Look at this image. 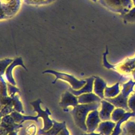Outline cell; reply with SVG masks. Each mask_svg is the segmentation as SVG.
Segmentation results:
<instances>
[{
	"mask_svg": "<svg viewBox=\"0 0 135 135\" xmlns=\"http://www.w3.org/2000/svg\"><path fill=\"white\" fill-rule=\"evenodd\" d=\"M100 102H95L87 104H78L71 111L75 125L84 131H87L85 123L86 117L89 111L95 110L100 106Z\"/></svg>",
	"mask_w": 135,
	"mask_h": 135,
	"instance_id": "obj_1",
	"label": "cell"
},
{
	"mask_svg": "<svg viewBox=\"0 0 135 135\" xmlns=\"http://www.w3.org/2000/svg\"><path fill=\"white\" fill-rule=\"evenodd\" d=\"M49 73L51 74H53L56 76L55 79L52 82V83H55L57 80L61 79L66 81H68L72 86V89L74 90H79L82 88L86 83L85 80H78L76 78H75L72 75L64 73H61L59 72H57L54 70H48L43 72V73Z\"/></svg>",
	"mask_w": 135,
	"mask_h": 135,
	"instance_id": "obj_2",
	"label": "cell"
},
{
	"mask_svg": "<svg viewBox=\"0 0 135 135\" xmlns=\"http://www.w3.org/2000/svg\"><path fill=\"white\" fill-rule=\"evenodd\" d=\"M1 15L9 18L17 13L20 7L21 0H1Z\"/></svg>",
	"mask_w": 135,
	"mask_h": 135,
	"instance_id": "obj_3",
	"label": "cell"
},
{
	"mask_svg": "<svg viewBox=\"0 0 135 135\" xmlns=\"http://www.w3.org/2000/svg\"><path fill=\"white\" fill-rule=\"evenodd\" d=\"M41 101L40 99H37L36 101L31 102V104L34 108V111H36L38 113L37 115L38 118H42L44 121V127L42 129L43 131H48L52 127L53 123L49 117V115H51V113L49 111L47 108L45 111L42 110L40 108V103Z\"/></svg>",
	"mask_w": 135,
	"mask_h": 135,
	"instance_id": "obj_4",
	"label": "cell"
},
{
	"mask_svg": "<svg viewBox=\"0 0 135 135\" xmlns=\"http://www.w3.org/2000/svg\"><path fill=\"white\" fill-rule=\"evenodd\" d=\"M104 99L112 103L116 108H122L126 111H131L128 104V98L125 97L121 92L114 98H104Z\"/></svg>",
	"mask_w": 135,
	"mask_h": 135,
	"instance_id": "obj_5",
	"label": "cell"
},
{
	"mask_svg": "<svg viewBox=\"0 0 135 135\" xmlns=\"http://www.w3.org/2000/svg\"><path fill=\"white\" fill-rule=\"evenodd\" d=\"M78 98L70 91H66L62 95L61 100L59 105L62 108L66 109L68 106L75 107L78 104Z\"/></svg>",
	"mask_w": 135,
	"mask_h": 135,
	"instance_id": "obj_6",
	"label": "cell"
},
{
	"mask_svg": "<svg viewBox=\"0 0 135 135\" xmlns=\"http://www.w3.org/2000/svg\"><path fill=\"white\" fill-rule=\"evenodd\" d=\"M102 108L99 112V117L102 121H109L111 120V116L115 107L110 102L105 100L101 101Z\"/></svg>",
	"mask_w": 135,
	"mask_h": 135,
	"instance_id": "obj_7",
	"label": "cell"
},
{
	"mask_svg": "<svg viewBox=\"0 0 135 135\" xmlns=\"http://www.w3.org/2000/svg\"><path fill=\"white\" fill-rule=\"evenodd\" d=\"M98 111L95 110L92 111L88 115L86 121V125L87 127V132L91 133L95 130L97 127L98 123L101 121V119L98 115Z\"/></svg>",
	"mask_w": 135,
	"mask_h": 135,
	"instance_id": "obj_8",
	"label": "cell"
},
{
	"mask_svg": "<svg viewBox=\"0 0 135 135\" xmlns=\"http://www.w3.org/2000/svg\"><path fill=\"white\" fill-rule=\"evenodd\" d=\"M94 79H95L94 76H92L89 78L86 79H85L86 81V84L82 88H81L79 90H77L75 91V90H74L72 88L70 87L69 89V90L75 96H78L84 93H90L92 91L93 82Z\"/></svg>",
	"mask_w": 135,
	"mask_h": 135,
	"instance_id": "obj_9",
	"label": "cell"
},
{
	"mask_svg": "<svg viewBox=\"0 0 135 135\" xmlns=\"http://www.w3.org/2000/svg\"><path fill=\"white\" fill-rule=\"evenodd\" d=\"M53 124L51 129L48 131H43L39 129L37 134L38 135H57L63 128H65V122L59 123L55 120H52Z\"/></svg>",
	"mask_w": 135,
	"mask_h": 135,
	"instance_id": "obj_10",
	"label": "cell"
},
{
	"mask_svg": "<svg viewBox=\"0 0 135 135\" xmlns=\"http://www.w3.org/2000/svg\"><path fill=\"white\" fill-rule=\"evenodd\" d=\"M115 123L113 121H104L99 124L98 130L102 135H110L115 127Z\"/></svg>",
	"mask_w": 135,
	"mask_h": 135,
	"instance_id": "obj_11",
	"label": "cell"
},
{
	"mask_svg": "<svg viewBox=\"0 0 135 135\" xmlns=\"http://www.w3.org/2000/svg\"><path fill=\"white\" fill-rule=\"evenodd\" d=\"M106 83L100 78L95 77L94 91L101 99H104V90L106 87Z\"/></svg>",
	"mask_w": 135,
	"mask_h": 135,
	"instance_id": "obj_12",
	"label": "cell"
},
{
	"mask_svg": "<svg viewBox=\"0 0 135 135\" xmlns=\"http://www.w3.org/2000/svg\"><path fill=\"white\" fill-rule=\"evenodd\" d=\"M78 102L81 104H87L95 102H101V98L94 93L83 94L78 98Z\"/></svg>",
	"mask_w": 135,
	"mask_h": 135,
	"instance_id": "obj_13",
	"label": "cell"
},
{
	"mask_svg": "<svg viewBox=\"0 0 135 135\" xmlns=\"http://www.w3.org/2000/svg\"><path fill=\"white\" fill-rule=\"evenodd\" d=\"M135 112L132 111H127L122 118L120 119L117 123L115 124V127L113 130V132L111 135H119V134L121 132L122 130L121 129V125L124 121L128 120L130 117H134Z\"/></svg>",
	"mask_w": 135,
	"mask_h": 135,
	"instance_id": "obj_14",
	"label": "cell"
},
{
	"mask_svg": "<svg viewBox=\"0 0 135 135\" xmlns=\"http://www.w3.org/2000/svg\"><path fill=\"white\" fill-rule=\"evenodd\" d=\"M17 65H21L25 70H27L26 68L23 65V62L21 60V59H20V58L17 59V60H15L9 66H8L6 70V76L7 79L8 81V82L14 85L15 84V81L12 76V69L14 68V67Z\"/></svg>",
	"mask_w": 135,
	"mask_h": 135,
	"instance_id": "obj_15",
	"label": "cell"
},
{
	"mask_svg": "<svg viewBox=\"0 0 135 135\" xmlns=\"http://www.w3.org/2000/svg\"><path fill=\"white\" fill-rule=\"evenodd\" d=\"M119 70L124 73L132 72L135 69V56L133 59L124 61L119 67Z\"/></svg>",
	"mask_w": 135,
	"mask_h": 135,
	"instance_id": "obj_16",
	"label": "cell"
},
{
	"mask_svg": "<svg viewBox=\"0 0 135 135\" xmlns=\"http://www.w3.org/2000/svg\"><path fill=\"white\" fill-rule=\"evenodd\" d=\"M120 93L119 88V82H117L111 87L106 86L104 90V95L105 98H114Z\"/></svg>",
	"mask_w": 135,
	"mask_h": 135,
	"instance_id": "obj_17",
	"label": "cell"
},
{
	"mask_svg": "<svg viewBox=\"0 0 135 135\" xmlns=\"http://www.w3.org/2000/svg\"><path fill=\"white\" fill-rule=\"evenodd\" d=\"M135 85V81L130 79L127 82L122 84V89L121 93L126 97H129L131 92H134V87Z\"/></svg>",
	"mask_w": 135,
	"mask_h": 135,
	"instance_id": "obj_18",
	"label": "cell"
},
{
	"mask_svg": "<svg viewBox=\"0 0 135 135\" xmlns=\"http://www.w3.org/2000/svg\"><path fill=\"white\" fill-rule=\"evenodd\" d=\"M123 135H135V122L129 121L123 128Z\"/></svg>",
	"mask_w": 135,
	"mask_h": 135,
	"instance_id": "obj_19",
	"label": "cell"
},
{
	"mask_svg": "<svg viewBox=\"0 0 135 135\" xmlns=\"http://www.w3.org/2000/svg\"><path fill=\"white\" fill-rule=\"evenodd\" d=\"M126 112L127 111L122 108H117L113 111L111 116V120L114 122H118L122 118Z\"/></svg>",
	"mask_w": 135,
	"mask_h": 135,
	"instance_id": "obj_20",
	"label": "cell"
},
{
	"mask_svg": "<svg viewBox=\"0 0 135 135\" xmlns=\"http://www.w3.org/2000/svg\"><path fill=\"white\" fill-rule=\"evenodd\" d=\"M28 5L34 6H42L49 4L55 0H22Z\"/></svg>",
	"mask_w": 135,
	"mask_h": 135,
	"instance_id": "obj_21",
	"label": "cell"
},
{
	"mask_svg": "<svg viewBox=\"0 0 135 135\" xmlns=\"http://www.w3.org/2000/svg\"><path fill=\"white\" fill-rule=\"evenodd\" d=\"M124 19L129 23L135 22V7L131 9L130 11L124 16Z\"/></svg>",
	"mask_w": 135,
	"mask_h": 135,
	"instance_id": "obj_22",
	"label": "cell"
},
{
	"mask_svg": "<svg viewBox=\"0 0 135 135\" xmlns=\"http://www.w3.org/2000/svg\"><path fill=\"white\" fill-rule=\"evenodd\" d=\"M128 104L130 110L135 112V93H133L129 97L128 101Z\"/></svg>",
	"mask_w": 135,
	"mask_h": 135,
	"instance_id": "obj_23",
	"label": "cell"
},
{
	"mask_svg": "<svg viewBox=\"0 0 135 135\" xmlns=\"http://www.w3.org/2000/svg\"><path fill=\"white\" fill-rule=\"evenodd\" d=\"M57 135H69V133L66 128H64Z\"/></svg>",
	"mask_w": 135,
	"mask_h": 135,
	"instance_id": "obj_24",
	"label": "cell"
},
{
	"mask_svg": "<svg viewBox=\"0 0 135 135\" xmlns=\"http://www.w3.org/2000/svg\"><path fill=\"white\" fill-rule=\"evenodd\" d=\"M131 73H132V75L133 80L134 81H135V69H134V70Z\"/></svg>",
	"mask_w": 135,
	"mask_h": 135,
	"instance_id": "obj_25",
	"label": "cell"
},
{
	"mask_svg": "<svg viewBox=\"0 0 135 135\" xmlns=\"http://www.w3.org/2000/svg\"><path fill=\"white\" fill-rule=\"evenodd\" d=\"M133 3H134V4L135 5V0H133Z\"/></svg>",
	"mask_w": 135,
	"mask_h": 135,
	"instance_id": "obj_26",
	"label": "cell"
},
{
	"mask_svg": "<svg viewBox=\"0 0 135 135\" xmlns=\"http://www.w3.org/2000/svg\"></svg>",
	"mask_w": 135,
	"mask_h": 135,
	"instance_id": "obj_27",
	"label": "cell"
}]
</instances>
